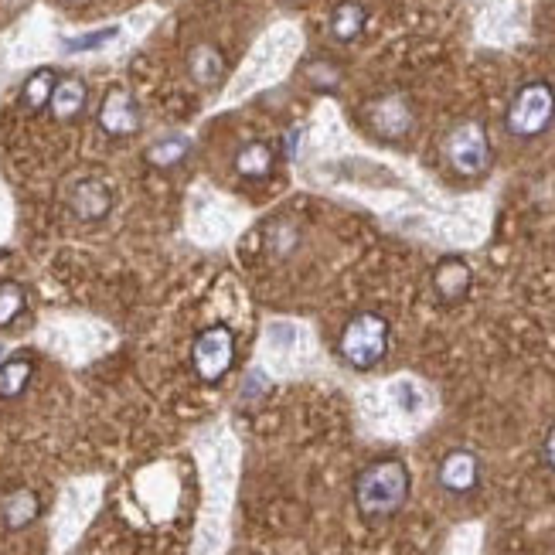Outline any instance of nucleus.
Wrapping results in <instances>:
<instances>
[{
    "instance_id": "nucleus-1",
    "label": "nucleus",
    "mask_w": 555,
    "mask_h": 555,
    "mask_svg": "<svg viewBox=\"0 0 555 555\" xmlns=\"http://www.w3.org/2000/svg\"><path fill=\"white\" fill-rule=\"evenodd\" d=\"M409 491H412V477H409V467L399 457L372 460L355 477V508L361 511V518L385 521L399 515L402 504L409 501Z\"/></svg>"
},
{
    "instance_id": "nucleus-2",
    "label": "nucleus",
    "mask_w": 555,
    "mask_h": 555,
    "mask_svg": "<svg viewBox=\"0 0 555 555\" xmlns=\"http://www.w3.org/2000/svg\"><path fill=\"white\" fill-rule=\"evenodd\" d=\"M389 321L382 314H355L341 331L338 355L344 365H351L355 372H372L375 365H382V358L389 355Z\"/></svg>"
},
{
    "instance_id": "nucleus-3",
    "label": "nucleus",
    "mask_w": 555,
    "mask_h": 555,
    "mask_svg": "<svg viewBox=\"0 0 555 555\" xmlns=\"http://www.w3.org/2000/svg\"><path fill=\"white\" fill-rule=\"evenodd\" d=\"M555 120V89L549 82L535 79L525 82L515 99L508 106V116H504V126H508L511 137L518 140H532L538 133H545Z\"/></svg>"
},
{
    "instance_id": "nucleus-4",
    "label": "nucleus",
    "mask_w": 555,
    "mask_h": 555,
    "mask_svg": "<svg viewBox=\"0 0 555 555\" xmlns=\"http://www.w3.org/2000/svg\"><path fill=\"white\" fill-rule=\"evenodd\" d=\"M443 154L453 171L460 178H481L491 167V140H487V130L477 120L457 123L443 140Z\"/></svg>"
},
{
    "instance_id": "nucleus-5",
    "label": "nucleus",
    "mask_w": 555,
    "mask_h": 555,
    "mask_svg": "<svg viewBox=\"0 0 555 555\" xmlns=\"http://www.w3.org/2000/svg\"><path fill=\"white\" fill-rule=\"evenodd\" d=\"M191 365L201 382L218 385L235 368V334L229 324H208L191 341Z\"/></svg>"
},
{
    "instance_id": "nucleus-6",
    "label": "nucleus",
    "mask_w": 555,
    "mask_h": 555,
    "mask_svg": "<svg viewBox=\"0 0 555 555\" xmlns=\"http://www.w3.org/2000/svg\"><path fill=\"white\" fill-rule=\"evenodd\" d=\"M365 120L372 126L375 137L382 140H402L416 123V113H412V103L402 92H389V96H378L368 103Z\"/></svg>"
},
{
    "instance_id": "nucleus-7",
    "label": "nucleus",
    "mask_w": 555,
    "mask_h": 555,
    "mask_svg": "<svg viewBox=\"0 0 555 555\" xmlns=\"http://www.w3.org/2000/svg\"><path fill=\"white\" fill-rule=\"evenodd\" d=\"M99 126L109 137H130L140 130V106L126 89H109L99 106Z\"/></svg>"
},
{
    "instance_id": "nucleus-8",
    "label": "nucleus",
    "mask_w": 555,
    "mask_h": 555,
    "mask_svg": "<svg viewBox=\"0 0 555 555\" xmlns=\"http://www.w3.org/2000/svg\"><path fill=\"white\" fill-rule=\"evenodd\" d=\"M436 477H440L443 491L470 494L477 484H481V460H477V453H470V450H450L447 457L440 460Z\"/></svg>"
},
{
    "instance_id": "nucleus-9",
    "label": "nucleus",
    "mask_w": 555,
    "mask_h": 555,
    "mask_svg": "<svg viewBox=\"0 0 555 555\" xmlns=\"http://www.w3.org/2000/svg\"><path fill=\"white\" fill-rule=\"evenodd\" d=\"M69 208L75 218H82V222H99V218H106L109 208H113V191H109L103 181L86 178V181L72 184Z\"/></svg>"
},
{
    "instance_id": "nucleus-10",
    "label": "nucleus",
    "mask_w": 555,
    "mask_h": 555,
    "mask_svg": "<svg viewBox=\"0 0 555 555\" xmlns=\"http://www.w3.org/2000/svg\"><path fill=\"white\" fill-rule=\"evenodd\" d=\"M470 283H474V273H470V266L460 256L440 259L433 269V290L443 304H460L470 293Z\"/></svg>"
},
{
    "instance_id": "nucleus-11",
    "label": "nucleus",
    "mask_w": 555,
    "mask_h": 555,
    "mask_svg": "<svg viewBox=\"0 0 555 555\" xmlns=\"http://www.w3.org/2000/svg\"><path fill=\"white\" fill-rule=\"evenodd\" d=\"M188 72H191V79H195L198 86L215 89V86H222V82H225L229 65H225V55L218 52L215 45L201 41V45L191 48V55H188Z\"/></svg>"
},
{
    "instance_id": "nucleus-12",
    "label": "nucleus",
    "mask_w": 555,
    "mask_h": 555,
    "mask_svg": "<svg viewBox=\"0 0 555 555\" xmlns=\"http://www.w3.org/2000/svg\"><path fill=\"white\" fill-rule=\"evenodd\" d=\"M276 171V147L266 144V140H252L235 154V174L249 181H263Z\"/></svg>"
},
{
    "instance_id": "nucleus-13",
    "label": "nucleus",
    "mask_w": 555,
    "mask_h": 555,
    "mask_svg": "<svg viewBox=\"0 0 555 555\" xmlns=\"http://www.w3.org/2000/svg\"><path fill=\"white\" fill-rule=\"evenodd\" d=\"M86 99H89V89H86V82L82 79H75V75H69V79H58L55 82V92H52V113H55V120H62V123H69L75 120V116L86 109Z\"/></svg>"
},
{
    "instance_id": "nucleus-14",
    "label": "nucleus",
    "mask_w": 555,
    "mask_h": 555,
    "mask_svg": "<svg viewBox=\"0 0 555 555\" xmlns=\"http://www.w3.org/2000/svg\"><path fill=\"white\" fill-rule=\"evenodd\" d=\"M31 375H35V361L28 355L0 361V399H18V395H24V389L31 385Z\"/></svg>"
},
{
    "instance_id": "nucleus-15",
    "label": "nucleus",
    "mask_w": 555,
    "mask_h": 555,
    "mask_svg": "<svg viewBox=\"0 0 555 555\" xmlns=\"http://www.w3.org/2000/svg\"><path fill=\"white\" fill-rule=\"evenodd\" d=\"M365 24H368L365 7H361L358 0H344V4L334 7V14H331V35L348 45V41H355L361 31H365Z\"/></svg>"
},
{
    "instance_id": "nucleus-16",
    "label": "nucleus",
    "mask_w": 555,
    "mask_h": 555,
    "mask_svg": "<svg viewBox=\"0 0 555 555\" xmlns=\"http://www.w3.org/2000/svg\"><path fill=\"white\" fill-rule=\"evenodd\" d=\"M38 515H41V501H38L35 491H28V487L14 491L11 498L4 501V525L11 528V532H21V528H28Z\"/></svg>"
},
{
    "instance_id": "nucleus-17",
    "label": "nucleus",
    "mask_w": 555,
    "mask_h": 555,
    "mask_svg": "<svg viewBox=\"0 0 555 555\" xmlns=\"http://www.w3.org/2000/svg\"><path fill=\"white\" fill-rule=\"evenodd\" d=\"M188 150H191V140L188 137H164V140H157V144L147 150V164L167 171V167L181 164L184 157H188Z\"/></svg>"
},
{
    "instance_id": "nucleus-18",
    "label": "nucleus",
    "mask_w": 555,
    "mask_h": 555,
    "mask_svg": "<svg viewBox=\"0 0 555 555\" xmlns=\"http://www.w3.org/2000/svg\"><path fill=\"white\" fill-rule=\"evenodd\" d=\"M55 82H58V79H55L52 69H38L28 82H24V92H21L24 106L35 109V113H38V109H45L48 103H52Z\"/></svg>"
},
{
    "instance_id": "nucleus-19",
    "label": "nucleus",
    "mask_w": 555,
    "mask_h": 555,
    "mask_svg": "<svg viewBox=\"0 0 555 555\" xmlns=\"http://www.w3.org/2000/svg\"><path fill=\"white\" fill-rule=\"evenodd\" d=\"M266 246L273 249L276 256H290V252L300 246V229L293 222H273L266 232Z\"/></svg>"
},
{
    "instance_id": "nucleus-20",
    "label": "nucleus",
    "mask_w": 555,
    "mask_h": 555,
    "mask_svg": "<svg viewBox=\"0 0 555 555\" xmlns=\"http://www.w3.org/2000/svg\"><path fill=\"white\" fill-rule=\"evenodd\" d=\"M24 287L18 283H0V327L14 324L24 314Z\"/></svg>"
},
{
    "instance_id": "nucleus-21",
    "label": "nucleus",
    "mask_w": 555,
    "mask_h": 555,
    "mask_svg": "<svg viewBox=\"0 0 555 555\" xmlns=\"http://www.w3.org/2000/svg\"><path fill=\"white\" fill-rule=\"evenodd\" d=\"M116 35H120V28L116 24H109V28H99V31H89V35H79V38H65L62 48L65 52H96V48L109 45V41H116Z\"/></svg>"
},
{
    "instance_id": "nucleus-22",
    "label": "nucleus",
    "mask_w": 555,
    "mask_h": 555,
    "mask_svg": "<svg viewBox=\"0 0 555 555\" xmlns=\"http://www.w3.org/2000/svg\"><path fill=\"white\" fill-rule=\"evenodd\" d=\"M307 79L314 82L321 92H334L338 89V82H341V72H338V65H331V62H310Z\"/></svg>"
},
{
    "instance_id": "nucleus-23",
    "label": "nucleus",
    "mask_w": 555,
    "mask_h": 555,
    "mask_svg": "<svg viewBox=\"0 0 555 555\" xmlns=\"http://www.w3.org/2000/svg\"><path fill=\"white\" fill-rule=\"evenodd\" d=\"M300 140H304V126H293L287 133V140H283V154L290 157V161H297L300 157Z\"/></svg>"
},
{
    "instance_id": "nucleus-24",
    "label": "nucleus",
    "mask_w": 555,
    "mask_h": 555,
    "mask_svg": "<svg viewBox=\"0 0 555 555\" xmlns=\"http://www.w3.org/2000/svg\"><path fill=\"white\" fill-rule=\"evenodd\" d=\"M542 457H545V464H549L555 470V426L549 433H545V443H542Z\"/></svg>"
}]
</instances>
